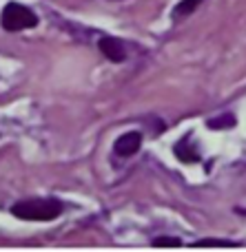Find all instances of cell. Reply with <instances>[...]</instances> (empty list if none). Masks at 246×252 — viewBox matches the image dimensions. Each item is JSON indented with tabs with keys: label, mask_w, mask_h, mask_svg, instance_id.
Here are the masks:
<instances>
[{
	"label": "cell",
	"mask_w": 246,
	"mask_h": 252,
	"mask_svg": "<svg viewBox=\"0 0 246 252\" xmlns=\"http://www.w3.org/2000/svg\"><path fill=\"white\" fill-rule=\"evenodd\" d=\"M140 146H142V135L138 133V130H129V133L120 135V137L115 139L113 151H115V155H120V157H131L140 151Z\"/></svg>",
	"instance_id": "3957f363"
},
{
	"label": "cell",
	"mask_w": 246,
	"mask_h": 252,
	"mask_svg": "<svg viewBox=\"0 0 246 252\" xmlns=\"http://www.w3.org/2000/svg\"><path fill=\"white\" fill-rule=\"evenodd\" d=\"M0 22H2V27L7 31H22V29H34L38 25V16L29 7H25V4L9 2L2 9Z\"/></svg>",
	"instance_id": "7a4b0ae2"
},
{
	"label": "cell",
	"mask_w": 246,
	"mask_h": 252,
	"mask_svg": "<svg viewBox=\"0 0 246 252\" xmlns=\"http://www.w3.org/2000/svg\"><path fill=\"white\" fill-rule=\"evenodd\" d=\"M233 126H235L233 113H222L220 118L209 120V128H213V130H224V128H233Z\"/></svg>",
	"instance_id": "8992f818"
},
{
	"label": "cell",
	"mask_w": 246,
	"mask_h": 252,
	"mask_svg": "<svg viewBox=\"0 0 246 252\" xmlns=\"http://www.w3.org/2000/svg\"><path fill=\"white\" fill-rule=\"evenodd\" d=\"M62 204L53 197H34V199H22L11 206V215L25 221H51L60 217Z\"/></svg>",
	"instance_id": "6da1fadb"
},
{
	"label": "cell",
	"mask_w": 246,
	"mask_h": 252,
	"mask_svg": "<svg viewBox=\"0 0 246 252\" xmlns=\"http://www.w3.org/2000/svg\"><path fill=\"white\" fill-rule=\"evenodd\" d=\"M195 248H233V246H238V244H233V241H222V239H200V241H195Z\"/></svg>",
	"instance_id": "ba28073f"
},
{
	"label": "cell",
	"mask_w": 246,
	"mask_h": 252,
	"mask_svg": "<svg viewBox=\"0 0 246 252\" xmlns=\"http://www.w3.org/2000/svg\"><path fill=\"white\" fill-rule=\"evenodd\" d=\"M98 47L105 53V58H109L111 62H124V58H127V51H124L122 42L115 38H100Z\"/></svg>",
	"instance_id": "277c9868"
},
{
	"label": "cell",
	"mask_w": 246,
	"mask_h": 252,
	"mask_svg": "<svg viewBox=\"0 0 246 252\" xmlns=\"http://www.w3.org/2000/svg\"><path fill=\"white\" fill-rule=\"evenodd\" d=\"M153 246L155 248H177V246H182V241L176 237H158V239H153Z\"/></svg>",
	"instance_id": "9c48e42d"
},
{
	"label": "cell",
	"mask_w": 246,
	"mask_h": 252,
	"mask_svg": "<svg viewBox=\"0 0 246 252\" xmlns=\"http://www.w3.org/2000/svg\"><path fill=\"white\" fill-rule=\"evenodd\" d=\"M200 2H202V0H182V2L173 9V18H184V16H189V13H193L195 9L200 7Z\"/></svg>",
	"instance_id": "52a82bcc"
},
{
	"label": "cell",
	"mask_w": 246,
	"mask_h": 252,
	"mask_svg": "<svg viewBox=\"0 0 246 252\" xmlns=\"http://www.w3.org/2000/svg\"><path fill=\"white\" fill-rule=\"evenodd\" d=\"M176 155L180 157L182 161H186V164H193V161L200 159L198 151H193V146H189V137L176 144Z\"/></svg>",
	"instance_id": "5b68a950"
}]
</instances>
